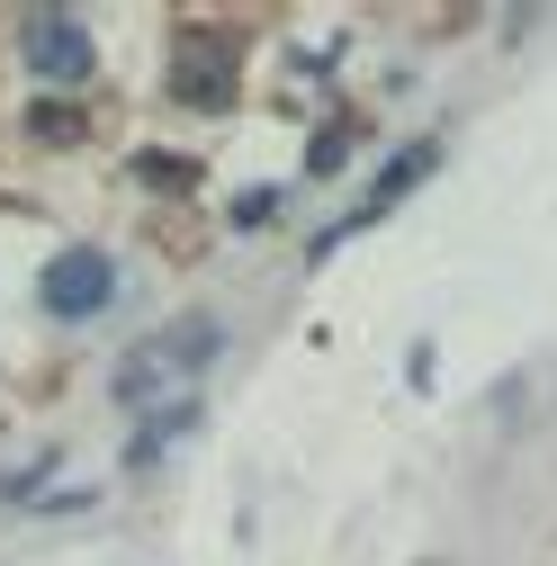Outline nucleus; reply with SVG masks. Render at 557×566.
Returning <instances> with one entry per match:
<instances>
[{
	"label": "nucleus",
	"mask_w": 557,
	"mask_h": 566,
	"mask_svg": "<svg viewBox=\"0 0 557 566\" xmlns=\"http://www.w3.org/2000/svg\"><path fill=\"white\" fill-rule=\"evenodd\" d=\"M207 350H217V324H207V315L162 324L154 342H135V350H126V369H117V405H126V413H154L162 396L180 405V378L207 369Z\"/></svg>",
	"instance_id": "nucleus-1"
},
{
	"label": "nucleus",
	"mask_w": 557,
	"mask_h": 566,
	"mask_svg": "<svg viewBox=\"0 0 557 566\" xmlns=\"http://www.w3.org/2000/svg\"><path fill=\"white\" fill-rule=\"evenodd\" d=\"M36 297H45V315L82 324V315H99V306L117 297V261H108V252H91V243H73V252H54V261H45Z\"/></svg>",
	"instance_id": "nucleus-2"
},
{
	"label": "nucleus",
	"mask_w": 557,
	"mask_h": 566,
	"mask_svg": "<svg viewBox=\"0 0 557 566\" xmlns=\"http://www.w3.org/2000/svg\"><path fill=\"white\" fill-rule=\"evenodd\" d=\"M28 63H36V82H91V36H82V19L73 10H45V19H28Z\"/></svg>",
	"instance_id": "nucleus-3"
},
{
	"label": "nucleus",
	"mask_w": 557,
	"mask_h": 566,
	"mask_svg": "<svg viewBox=\"0 0 557 566\" xmlns=\"http://www.w3.org/2000/svg\"><path fill=\"white\" fill-rule=\"evenodd\" d=\"M432 163H441V145H404V154H396V171H387V180L369 189V207H360V217H351V226H369V217H378V207H396V198H404L413 180H423Z\"/></svg>",
	"instance_id": "nucleus-4"
},
{
	"label": "nucleus",
	"mask_w": 557,
	"mask_h": 566,
	"mask_svg": "<svg viewBox=\"0 0 557 566\" xmlns=\"http://www.w3.org/2000/svg\"><path fill=\"white\" fill-rule=\"evenodd\" d=\"M189 413H198L189 396H180V405H162V413L145 422V432H135V450H126V459H135V468H154V459H162V450H171V441L189 432Z\"/></svg>",
	"instance_id": "nucleus-5"
}]
</instances>
